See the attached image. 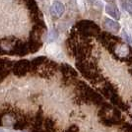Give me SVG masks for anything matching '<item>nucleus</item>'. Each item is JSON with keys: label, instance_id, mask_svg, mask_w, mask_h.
I'll list each match as a JSON object with an SVG mask.
<instances>
[{"label": "nucleus", "instance_id": "nucleus-8", "mask_svg": "<svg viewBox=\"0 0 132 132\" xmlns=\"http://www.w3.org/2000/svg\"><path fill=\"white\" fill-rule=\"evenodd\" d=\"M104 26H105L109 31L110 32H114V33H117L119 30H120V25L117 22L111 20L110 18H105L104 20Z\"/></svg>", "mask_w": 132, "mask_h": 132}, {"label": "nucleus", "instance_id": "nucleus-12", "mask_svg": "<svg viewBox=\"0 0 132 132\" xmlns=\"http://www.w3.org/2000/svg\"><path fill=\"white\" fill-rule=\"evenodd\" d=\"M123 5H124L125 10L128 12V14L132 16V0H124Z\"/></svg>", "mask_w": 132, "mask_h": 132}, {"label": "nucleus", "instance_id": "nucleus-3", "mask_svg": "<svg viewBox=\"0 0 132 132\" xmlns=\"http://www.w3.org/2000/svg\"><path fill=\"white\" fill-rule=\"evenodd\" d=\"M58 64L52 60L46 61L45 63H44L42 66H39L38 68V70L36 71V74L39 75L40 78L44 79H50L51 77H53L55 75V73L58 69Z\"/></svg>", "mask_w": 132, "mask_h": 132}, {"label": "nucleus", "instance_id": "nucleus-7", "mask_svg": "<svg viewBox=\"0 0 132 132\" xmlns=\"http://www.w3.org/2000/svg\"><path fill=\"white\" fill-rule=\"evenodd\" d=\"M64 11H65V8H64V5L61 3L60 1H54L52 3V5L50 7V14L51 16L55 18V19H58L60 18L63 14H64Z\"/></svg>", "mask_w": 132, "mask_h": 132}, {"label": "nucleus", "instance_id": "nucleus-10", "mask_svg": "<svg viewBox=\"0 0 132 132\" xmlns=\"http://www.w3.org/2000/svg\"><path fill=\"white\" fill-rule=\"evenodd\" d=\"M130 52V48L126 44H118L116 46V53L120 57H126Z\"/></svg>", "mask_w": 132, "mask_h": 132}, {"label": "nucleus", "instance_id": "nucleus-1", "mask_svg": "<svg viewBox=\"0 0 132 132\" xmlns=\"http://www.w3.org/2000/svg\"><path fill=\"white\" fill-rule=\"evenodd\" d=\"M21 40L15 37H5L0 39V55L16 56Z\"/></svg>", "mask_w": 132, "mask_h": 132}, {"label": "nucleus", "instance_id": "nucleus-13", "mask_svg": "<svg viewBox=\"0 0 132 132\" xmlns=\"http://www.w3.org/2000/svg\"><path fill=\"white\" fill-rule=\"evenodd\" d=\"M123 37L125 38V39H126V42L128 44H132V38L125 32V31H123Z\"/></svg>", "mask_w": 132, "mask_h": 132}, {"label": "nucleus", "instance_id": "nucleus-9", "mask_svg": "<svg viewBox=\"0 0 132 132\" xmlns=\"http://www.w3.org/2000/svg\"><path fill=\"white\" fill-rule=\"evenodd\" d=\"M105 12L111 16L112 18H114L116 20H119L120 19V12L118 10V8L113 4H108L105 6Z\"/></svg>", "mask_w": 132, "mask_h": 132}, {"label": "nucleus", "instance_id": "nucleus-14", "mask_svg": "<svg viewBox=\"0 0 132 132\" xmlns=\"http://www.w3.org/2000/svg\"><path fill=\"white\" fill-rule=\"evenodd\" d=\"M123 131L124 132H132V125L130 124H124V126H123Z\"/></svg>", "mask_w": 132, "mask_h": 132}, {"label": "nucleus", "instance_id": "nucleus-6", "mask_svg": "<svg viewBox=\"0 0 132 132\" xmlns=\"http://www.w3.org/2000/svg\"><path fill=\"white\" fill-rule=\"evenodd\" d=\"M62 76H63V81H71L74 78L77 77V72L74 70V68H72L70 65L68 64H61L59 66Z\"/></svg>", "mask_w": 132, "mask_h": 132}, {"label": "nucleus", "instance_id": "nucleus-16", "mask_svg": "<svg viewBox=\"0 0 132 132\" xmlns=\"http://www.w3.org/2000/svg\"><path fill=\"white\" fill-rule=\"evenodd\" d=\"M105 1H106V2H109V3H113V2H114V1H116V0H105Z\"/></svg>", "mask_w": 132, "mask_h": 132}, {"label": "nucleus", "instance_id": "nucleus-4", "mask_svg": "<svg viewBox=\"0 0 132 132\" xmlns=\"http://www.w3.org/2000/svg\"><path fill=\"white\" fill-rule=\"evenodd\" d=\"M12 73L19 78L25 77L27 74L31 73V60L21 59L14 62Z\"/></svg>", "mask_w": 132, "mask_h": 132}, {"label": "nucleus", "instance_id": "nucleus-11", "mask_svg": "<svg viewBox=\"0 0 132 132\" xmlns=\"http://www.w3.org/2000/svg\"><path fill=\"white\" fill-rule=\"evenodd\" d=\"M23 2L26 4L28 9L30 10V14L31 13H38V12H39L38 4H37V2L35 0H23Z\"/></svg>", "mask_w": 132, "mask_h": 132}, {"label": "nucleus", "instance_id": "nucleus-5", "mask_svg": "<svg viewBox=\"0 0 132 132\" xmlns=\"http://www.w3.org/2000/svg\"><path fill=\"white\" fill-rule=\"evenodd\" d=\"M15 61L0 58V84L9 76V74L12 72L13 65Z\"/></svg>", "mask_w": 132, "mask_h": 132}, {"label": "nucleus", "instance_id": "nucleus-2", "mask_svg": "<svg viewBox=\"0 0 132 132\" xmlns=\"http://www.w3.org/2000/svg\"><path fill=\"white\" fill-rule=\"evenodd\" d=\"M76 30L79 33V35L83 36L84 38L86 37H91V36H96L99 35L100 29L99 27L92 21H80L76 25Z\"/></svg>", "mask_w": 132, "mask_h": 132}, {"label": "nucleus", "instance_id": "nucleus-15", "mask_svg": "<svg viewBox=\"0 0 132 132\" xmlns=\"http://www.w3.org/2000/svg\"><path fill=\"white\" fill-rule=\"evenodd\" d=\"M50 35H51V38H50V40H53V39H54L55 38L57 37V34L55 33V31H52V32H51V34H50Z\"/></svg>", "mask_w": 132, "mask_h": 132}]
</instances>
